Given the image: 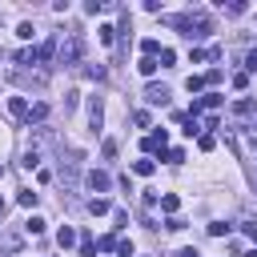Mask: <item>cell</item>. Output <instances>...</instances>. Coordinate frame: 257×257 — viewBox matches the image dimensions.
Returning <instances> with one entry per match:
<instances>
[{
	"label": "cell",
	"mask_w": 257,
	"mask_h": 257,
	"mask_svg": "<svg viewBox=\"0 0 257 257\" xmlns=\"http://www.w3.org/2000/svg\"><path fill=\"white\" fill-rule=\"evenodd\" d=\"M165 161H169V165H181V161H185V149H165Z\"/></svg>",
	"instance_id": "cell-20"
},
{
	"label": "cell",
	"mask_w": 257,
	"mask_h": 257,
	"mask_svg": "<svg viewBox=\"0 0 257 257\" xmlns=\"http://www.w3.org/2000/svg\"><path fill=\"white\" fill-rule=\"evenodd\" d=\"M241 233H245V237L257 245V221H241Z\"/></svg>",
	"instance_id": "cell-23"
},
{
	"label": "cell",
	"mask_w": 257,
	"mask_h": 257,
	"mask_svg": "<svg viewBox=\"0 0 257 257\" xmlns=\"http://www.w3.org/2000/svg\"><path fill=\"white\" fill-rule=\"evenodd\" d=\"M24 229H28V233H44V217H28Z\"/></svg>",
	"instance_id": "cell-21"
},
{
	"label": "cell",
	"mask_w": 257,
	"mask_h": 257,
	"mask_svg": "<svg viewBox=\"0 0 257 257\" xmlns=\"http://www.w3.org/2000/svg\"><path fill=\"white\" fill-rule=\"evenodd\" d=\"M173 257H201L197 249H181V253H173Z\"/></svg>",
	"instance_id": "cell-34"
},
{
	"label": "cell",
	"mask_w": 257,
	"mask_h": 257,
	"mask_svg": "<svg viewBox=\"0 0 257 257\" xmlns=\"http://www.w3.org/2000/svg\"><path fill=\"white\" fill-rule=\"evenodd\" d=\"M88 213H92V217H104V213H112L108 197H92V201H88Z\"/></svg>",
	"instance_id": "cell-9"
},
{
	"label": "cell",
	"mask_w": 257,
	"mask_h": 257,
	"mask_svg": "<svg viewBox=\"0 0 257 257\" xmlns=\"http://www.w3.org/2000/svg\"><path fill=\"white\" fill-rule=\"evenodd\" d=\"M153 169H157V165H153V157H141V161H133V173H137V177H153Z\"/></svg>",
	"instance_id": "cell-10"
},
{
	"label": "cell",
	"mask_w": 257,
	"mask_h": 257,
	"mask_svg": "<svg viewBox=\"0 0 257 257\" xmlns=\"http://www.w3.org/2000/svg\"><path fill=\"white\" fill-rule=\"evenodd\" d=\"M8 112H12L16 120H28V100H24V96H8Z\"/></svg>",
	"instance_id": "cell-7"
},
{
	"label": "cell",
	"mask_w": 257,
	"mask_h": 257,
	"mask_svg": "<svg viewBox=\"0 0 257 257\" xmlns=\"http://www.w3.org/2000/svg\"><path fill=\"white\" fill-rule=\"evenodd\" d=\"M56 241H60V249L76 245V233H72V225H60V229H56Z\"/></svg>",
	"instance_id": "cell-12"
},
{
	"label": "cell",
	"mask_w": 257,
	"mask_h": 257,
	"mask_svg": "<svg viewBox=\"0 0 257 257\" xmlns=\"http://www.w3.org/2000/svg\"><path fill=\"white\" fill-rule=\"evenodd\" d=\"M36 197H40V193H32V189H20V197H16V201H20L24 209H32V205H36Z\"/></svg>",
	"instance_id": "cell-17"
},
{
	"label": "cell",
	"mask_w": 257,
	"mask_h": 257,
	"mask_svg": "<svg viewBox=\"0 0 257 257\" xmlns=\"http://www.w3.org/2000/svg\"><path fill=\"white\" fill-rule=\"evenodd\" d=\"M96 36H100V44H104V48H112V40H116V28H112V24H100V28H96Z\"/></svg>",
	"instance_id": "cell-13"
},
{
	"label": "cell",
	"mask_w": 257,
	"mask_h": 257,
	"mask_svg": "<svg viewBox=\"0 0 257 257\" xmlns=\"http://www.w3.org/2000/svg\"><path fill=\"white\" fill-rule=\"evenodd\" d=\"M209 237H229V221H209Z\"/></svg>",
	"instance_id": "cell-16"
},
{
	"label": "cell",
	"mask_w": 257,
	"mask_h": 257,
	"mask_svg": "<svg viewBox=\"0 0 257 257\" xmlns=\"http://www.w3.org/2000/svg\"><path fill=\"white\" fill-rule=\"evenodd\" d=\"M100 120H104V104H100V96H92V100H88V124L100 128Z\"/></svg>",
	"instance_id": "cell-8"
},
{
	"label": "cell",
	"mask_w": 257,
	"mask_h": 257,
	"mask_svg": "<svg viewBox=\"0 0 257 257\" xmlns=\"http://www.w3.org/2000/svg\"><path fill=\"white\" fill-rule=\"evenodd\" d=\"M80 257H96V245H92V237H80Z\"/></svg>",
	"instance_id": "cell-22"
},
{
	"label": "cell",
	"mask_w": 257,
	"mask_h": 257,
	"mask_svg": "<svg viewBox=\"0 0 257 257\" xmlns=\"http://www.w3.org/2000/svg\"><path fill=\"white\" fill-rule=\"evenodd\" d=\"M137 72H141V76H153V72H157V56H141V60H137Z\"/></svg>",
	"instance_id": "cell-14"
},
{
	"label": "cell",
	"mask_w": 257,
	"mask_h": 257,
	"mask_svg": "<svg viewBox=\"0 0 257 257\" xmlns=\"http://www.w3.org/2000/svg\"><path fill=\"white\" fill-rule=\"evenodd\" d=\"M4 209H8V205H4V197H0V217H4Z\"/></svg>",
	"instance_id": "cell-36"
},
{
	"label": "cell",
	"mask_w": 257,
	"mask_h": 257,
	"mask_svg": "<svg viewBox=\"0 0 257 257\" xmlns=\"http://www.w3.org/2000/svg\"><path fill=\"white\" fill-rule=\"evenodd\" d=\"M141 52H145V56H157V52H161V44L149 36V40H141Z\"/></svg>",
	"instance_id": "cell-18"
},
{
	"label": "cell",
	"mask_w": 257,
	"mask_h": 257,
	"mask_svg": "<svg viewBox=\"0 0 257 257\" xmlns=\"http://www.w3.org/2000/svg\"><path fill=\"white\" fill-rule=\"evenodd\" d=\"M233 88H249V72H233Z\"/></svg>",
	"instance_id": "cell-27"
},
{
	"label": "cell",
	"mask_w": 257,
	"mask_h": 257,
	"mask_svg": "<svg viewBox=\"0 0 257 257\" xmlns=\"http://www.w3.org/2000/svg\"><path fill=\"white\" fill-rule=\"evenodd\" d=\"M116 253L120 257H133V241H116Z\"/></svg>",
	"instance_id": "cell-33"
},
{
	"label": "cell",
	"mask_w": 257,
	"mask_h": 257,
	"mask_svg": "<svg viewBox=\"0 0 257 257\" xmlns=\"http://www.w3.org/2000/svg\"><path fill=\"white\" fill-rule=\"evenodd\" d=\"M169 24H173V28H181V36H185V40H201V36H209V28H213L205 12H185V16H173Z\"/></svg>",
	"instance_id": "cell-1"
},
{
	"label": "cell",
	"mask_w": 257,
	"mask_h": 257,
	"mask_svg": "<svg viewBox=\"0 0 257 257\" xmlns=\"http://www.w3.org/2000/svg\"><path fill=\"white\" fill-rule=\"evenodd\" d=\"M56 60H60V64H76V60H80V36L60 40V44H56Z\"/></svg>",
	"instance_id": "cell-2"
},
{
	"label": "cell",
	"mask_w": 257,
	"mask_h": 257,
	"mask_svg": "<svg viewBox=\"0 0 257 257\" xmlns=\"http://www.w3.org/2000/svg\"><path fill=\"white\" fill-rule=\"evenodd\" d=\"M44 116H48V104H28V124H32V120L40 124Z\"/></svg>",
	"instance_id": "cell-15"
},
{
	"label": "cell",
	"mask_w": 257,
	"mask_h": 257,
	"mask_svg": "<svg viewBox=\"0 0 257 257\" xmlns=\"http://www.w3.org/2000/svg\"><path fill=\"white\" fill-rule=\"evenodd\" d=\"M225 12H229V16H241V12H245V4H241V0H233V4H225Z\"/></svg>",
	"instance_id": "cell-30"
},
{
	"label": "cell",
	"mask_w": 257,
	"mask_h": 257,
	"mask_svg": "<svg viewBox=\"0 0 257 257\" xmlns=\"http://www.w3.org/2000/svg\"><path fill=\"white\" fill-rule=\"evenodd\" d=\"M197 145H201V149H213V145H217V137H213V133H201V141H197Z\"/></svg>",
	"instance_id": "cell-31"
},
{
	"label": "cell",
	"mask_w": 257,
	"mask_h": 257,
	"mask_svg": "<svg viewBox=\"0 0 257 257\" xmlns=\"http://www.w3.org/2000/svg\"><path fill=\"white\" fill-rule=\"evenodd\" d=\"M32 32H36V28H32V24H28V20H24V24H20V28H16V36H20V40H32Z\"/></svg>",
	"instance_id": "cell-26"
},
{
	"label": "cell",
	"mask_w": 257,
	"mask_h": 257,
	"mask_svg": "<svg viewBox=\"0 0 257 257\" xmlns=\"http://www.w3.org/2000/svg\"><path fill=\"white\" fill-rule=\"evenodd\" d=\"M221 92H205L201 100H193V108H189V116H197V112H209V108H221Z\"/></svg>",
	"instance_id": "cell-4"
},
{
	"label": "cell",
	"mask_w": 257,
	"mask_h": 257,
	"mask_svg": "<svg viewBox=\"0 0 257 257\" xmlns=\"http://www.w3.org/2000/svg\"><path fill=\"white\" fill-rule=\"evenodd\" d=\"M173 60H177L173 48H161V52H157V64H173Z\"/></svg>",
	"instance_id": "cell-24"
},
{
	"label": "cell",
	"mask_w": 257,
	"mask_h": 257,
	"mask_svg": "<svg viewBox=\"0 0 257 257\" xmlns=\"http://www.w3.org/2000/svg\"><path fill=\"white\" fill-rule=\"evenodd\" d=\"M36 165H40V153H36V149H32V153H24V169H36Z\"/></svg>",
	"instance_id": "cell-28"
},
{
	"label": "cell",
	"mask_w": 257,
	"mask_h": 257,
	"mask_svg": "<svg viewBox=\"0 0 257 257\" xmlns=\"http://www.w3.org/2000/svg\"><path fill=\"white\" fill-rule=\"evenodd\" d=\"M145 100H149V104H169V88H165V84H149V88H145Z\"/></svg>",
	"instance_id": "cell-6"
},
{
	"label": "cell",
	"mask_w": 257,
	"mask_h": 257,
	"mask_svg": "<svg viewBox=\"0 0 257 257\" xmlns=\"http://www.w3.org/2000/svg\"><path fill=\"white\" fill-rule=\"evenodd\" d=\"M84 185H88L92 193H108V189H112V177H108L104 169H92V173L84 177Z\"/></svg>",
	"instance_id": "cell-3"
},
{
	"label": "cell",
	"mask_w": 257,
	"mask_h": 257,
	"mask_svg": "<svg viewBox=\"0 0 257 257\" xmlns=\"http://www.w3.org/2000/svg\"><path fill=\"white\" fill-rule=\"evenodd\" d=\"M165 145H169V133H165V128H161V133H149V137L141 141L145 153H165Z\"/></svg>",
	"instance_id": "cell-5"
},
{
	"label": "cell",
	"mask_w": 257,
	"mask_h": 257,
	"mask_svg": "<svg viewBox=\"0 0 257 257\" xmlns=\"http://www.w3.org/2000/svg\"><path fill=\"white\" fill-rule=\"evenodd\" d=\"M96 249H116V237H112V233H104V237L96 241Z\"/></svg>",
	"instance_id": "cell-29"
},
{
	"label": "cell",
	"mask_w": 257,
	"mask_h": 257,
	"mask_svg": "<svg viewBox=\"0 0 257 257\" xmlns=\"http://www.w3.org/2000/svg\"><path fill=\"white\" fill-rule=\"evenodd\" d=\"M245 64H249V72H257V52H249V60H245Z\"/></svg>",
	"instance_id": "cell-35"
},
{
	"label": "cell",
	"mask_w": 257,
	"mask_h": 257,
	"mask_svg": "<svg viewBox=\"0 0 257 257\" xmlns=\"http://www.w3.org/2000/svg\"><path fill=\"white\" fill-rule=\"evenodd\" d=\"M0 177H4V165H0Z\"/></svg>",
	"instance_id": "cell-37"
},
{
	"label": "cell",
	"mask_w": 257,
	"mask_h": 257,
	"mask_svg": "<svg viewBox=\"0 0 257 257\" xmlns=\"http://www.w3.org/2000/svg\"><path fill=\"white\" fill-rule=\"evenodd\" d=\"M233 112H237V116H253V100H237Z\"/></svg>",
	"instance_id": "cell-19"
},
{
	"label": "cell",
	"mask_w": 257,
	"mask_h": 257,
	"mask_svg": "<svg viewBox=\"0 0 257 257\" xmlns=\"http://www.w3.org/2000/svg\"><path fill=\"white\" fill-rule=\"evenodd\" d=\"M185 88H189V92H201V88H205V76H189Z\"/></svg>",
	"instance_id": "cell-25"
},
{
	"label": "cell",
	"mask_w": 257,
	"mask_h": 257,
	"mask_svg": "<svg viewBox=\"0 0 257 257\" xmlns=\"http://www.w3.org/2000/svg\"><path fill=\"white\" fill-rule=\"evenodd\" d=\"M161 209H165L169 217H177V209H181V197H177V193H165V197H161Z\"/></svg>",
	"instance_id": "cell-11"
},
{
	"label": "cell",
	"mask_w": 257,
	"mask_h": 257,
	"mask_svg": "<svg viewBox=\"0 0 257 257\" xmlns=\"http://www.w3.org/2000/svg\"><path fill=\"white\" fill-rule=\"evenodd\" d=\"M0 20H4V16H0Z\"/></svg>",
	"instance_id": "cell-38"
},
{
	"label": "cell",
	"mask_w": 257,
	"mask_h": 257,
	"mask_svg": "<svg viewBox=\"0 0 257 257\" xmlns=\"http://www.w3.org/2000/svg\"><path fill=\"white\" fill-rule=\"evenodd\" d=\"M100 153H104V157L112 161V157H116V141H104V145H100Z\"/></svg>",
	"instance_id": "cell-32"
}]
</instances>
